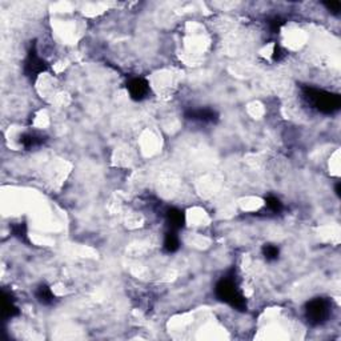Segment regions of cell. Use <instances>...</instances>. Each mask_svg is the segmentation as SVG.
<instances>
[{"label": "cell", "instance_id": "obj_1", "mask_svg": "<svg viewBox=\"0 0 341 341\" xmlns=\"http://www.w3.org/2000/svg\"><path fill=\"white\" fill-rule=\"evenodd\" d=\"M302 97L309 104L321 114L332 115L341 108V97L337 93L323 91L317 88L305 87L302 89Z\"/></svg>", "mask_w": 341, "mask_h": 341}, {"label": "cell", "instance_id": "obj_2", "mask_svg": "<svg viewBox=\"0 0 341 341\" xmlns=\"http://www.w3.org/2000/svg\"><path fill=\"white\" fill-rule=\"evenodd\" d=\"M214 295L220 301L225 302L237 311H245L247 309V300L243 292L239 288L236 279L233 276H227L217 281L214 287Z\"/></svg>", "mask_w": 341, "mask_h": 341}, {"label": "cell", "instance_id": "obj_3", "mask_svg": "<svg viewBox=\"0 0 341 341\" xmlns=\"http://www.w3.org/2000/svg\"><path fill=\"white\" fill-rule=\"evenodd\" d=\"M332 311V304L328 298H315L305 305V319L308 323L317 327L327 323Z\"/></svg>", "mask_w": 341, "mask_h": 341}, {"label": "cell", "instance_id": "obj_4", "mask_svg": "<svg viewBox=\"0 0 341 341\" xmlns=\"http://www.w3.org/2000/svg\"><path fill=\"white\" fill-rule=\"evenodd\" d=\"M47 68H48V64L39 56V53L36 51V45L34 44L28 51V55L24 61V74L31 79H35L42 72L47 71Z\"/></svg>", "mask_w": 341, "mask_h": 341}, {"label": "cell", "instance_id": "obj_5", "mask_svg": "<svg viewBox=\"0 0 341 341\" xmlns=\"http://www.w3.org/2000/svg\"><path fill=\"white\" fill-rule=\"evenodd\" d=\"M127 91L132 100L141 101L149 95V83L144 78H133L127 83Z\"/></svg>", "mask_w": 341, "mask_h": 341}, {"label": "cell", "instance_id": "obj_6", "mask_svg": "<svg viewBox=\"0 0 341 341\" xmlns=\"http://www.w3.org/2000/svg\"><path fill=\"white\" fill-rule=\"evenodd\" d=\"M185 118L188 120L199 123H216L219 120V115L212 108H196V110H188L185 112Z\"/></svg>", "mask_w": 341, "mask_h": 341}, {"label": "cell", "instance_id": "obj_7", "mask_svg": "<svg viewBox=\"0 0 341 341\" xmlns=\"http://www.w3.org/2000/svg\"><path fill=\"white\" fill-rule=\"evenodd\" d=\"M166 219H167V224L168 227L170 228V231L177 232L179 229L184 227L185 224V214L179 208H170L167 211L166 213Z\"/></svg>", "mask_w": 341, "mask_h": 341}, {"label": "cell", "instance_id": "obj_8", "mask_svg": "<svg viewBox=\"0 0 341 341\" xmlns=\"http://www.w3.org/2000/svg\"><path fill=\"white\" fill-rule=\"evenodd\" d=\"M44 141H45V139L43 137V135H39L36 132H28V133H24V135L20 136V143L27 149L40 147Z\"/></svg>", "mask_w": 341, "mask_h": 341}, {"label": "cell", "instance_id": "obj_9", "mask_svg": "<svg viewBox=\"0 0 341 341\" xmlns=\"http://www.w3.org/2000/svg\"><path fill=\"white\" fill-rule=\"evenodd\" d=\"M35 296L36 298H38V301H39L40 304H43V305H51V304H53V301H55V298H56L52 291H51V288L45 284H42L38 287V289H36L35 292Z\"/></svg>", "mask_w": 341, "mask_h": 341}, {"label": "cell", "instance_id": "obj_10", "mask_svg": "<svg viewBox=\"0 0 341 341\" xmlns=\"http://www.w3.org/2000/svg\"><path fill=\"white\" fill-rule=\"evenodd\" d=\"M163 248L168 254H173L180 248V239L179 236L176 235L175 231H170L166 233V237H164V244H163Z\"/></svg>", "mask_w": 341, "mask_h": 341}, {"label": "cell", "instance_id": "obj_11", "mask_svg": "<svg viewBox=\"0 0 341 341\" xmlns=\"http://www.w3.org/2000/svg\"><path fill=\"white\" fill-rule=\"evenodd\" d=\"M4 296V300H3V315L4 317H15L16 315H19L18 306L13 304L12 298H7L5 295L3 293Z\"/></svg>", "mask_w": 341, "mask_h": 341}, {"label": "cell", "instance_id": "obj_12", "mask_svg": "<svg viewBox=\"0 0 341 341\" xmlns=\"http://www.w3.org/2000/svg\"><path fill=\"white\" fill-rule=\"evenodd\" d=\"M262 255L267 261H275L279 258V255H280V250L273 244H265L262 247Z\"/></svg>", "mask_w": 341, "mask_h": 341}, {"label": "cell", "instance_id": "obj_13", "mask_svg": "<svg viewBox=\"0 0 341 341\" xmlns=\"http://www.w3.org/2000/svg\"><path fill=\"white\" fill-rule=\"evenodd\" d=\"M265 206H267L268 210L275 212V213H279V212L283 211V203L280 201V199H277L276 196H272V195L265 197Z\"/></svg>", "mask_w": 341, "mask_h": 341}, {"label": "cell", "instance_id": "obj_14", "mask_svg": "<svg viewBox=\"0 0 341 341\" xmlns=\"http://www.w3.org/2000/svg\"><path fill=\"white\" fill-rule=\"evenodd\" d=\"M12 232L13 235L16 237H19L20 240H24L27 236V228L24 224H16V225H12Z\"/></svg>", "mask_w": 341, "mask_h": 341}, {"label": "cell", "instance_id": "obj_15", "mask_svg": "<svg viewBox=\"0 0 341 341\" xmlns=\"http://www.w3.org/2000/svg\"><path fill=\"white\" fill-rule=\"evenodd\" d=\"M324 5L327 7V9H328L329 12L335 13V15H337V13H340V9H341V3L340 1H327V3H324Z\"/></svg>", "mask_w": 341, "mask_h": 341}, {"label": "cell", "instance_id": "obj_16", "mask_svg": "<svg viewBox=\"0 0 341 341\" xmlns=\"http://www.w3.org/2000/svg\"><path fill=\"white\" fill-rule=\"evenodd\" d=\"M272 57H273V60L275 61L283 60V59L285 57V51L281 48L280 45H275V48H273V55H272Z\"/></svg>", "mask_w": 341, "mask_h": 341}, {"label": "cell", "instance_id": "obj_17", "mask_svg": "<svg viewBox=\"0 0 341 341\" xmlns=\"http://www.w3.org/2000/svg\"><path fill=\"white\" fill-rule=\"evenodd\" d=\"M269 24H271V30L273 31V32H276V31L280 30V26L283 24V22H281L279 18H275V19H272L271 22H269Z\"/></svg>", "mask_w": 341, "mask_h": 341}, {"label": "cell", "instance_id": "obj_18", "mask_svg": "<svg viewBox=\"0 0 341 341\" xmlns=\"http://www.w3.org/2000/svg\"><path fill=\"white\" fill-rule=\"evenodd\" d=\"M335 191H336L337 197H341V188H340V183H336V187H335Z\"/></svg>", "mask_w": 341, "mask_h": 341}]
</instances>
